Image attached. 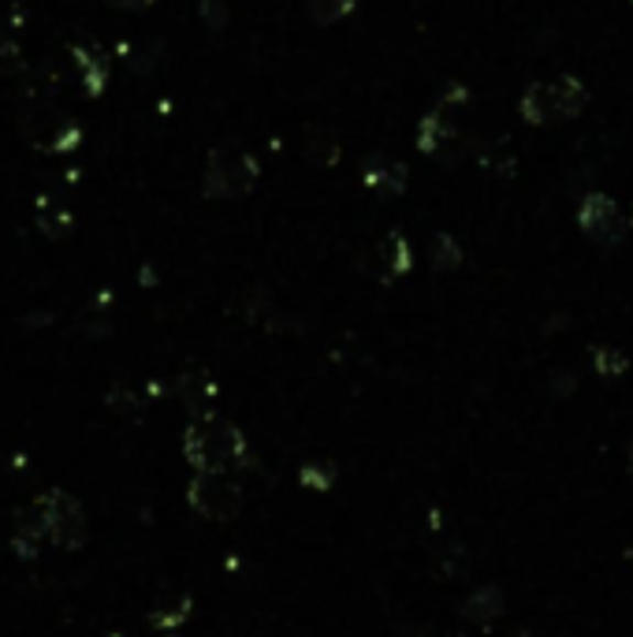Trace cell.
<instances>
[{
	"label": "cell",
	"mask_w": 633,
	"mask_h": 637,
	"mask_svg": "<svg viewBox=\"0 0 633 637\" xmlns=\"http://www.w3.org/2000/svg\"><path fill=\"white\" fill-rule=\"evenodd\" d=\"M459 139V131H455V123L447 120L444 112H428L422 127H417V150L428 153V156H447L451 161V145Z\"/></svg>",
	"instance_id": "ba28073f"
},
{
	"label": "cell",
	"mask_w": 633,
	"mask_h": 637,
	"mask_svg": "<svg viewBox=\"0 0 633 637\" xmlns=\"http://www.w3.org/2000/svg\"><path fill=\"white\" fill-rule=\"evenodd\" d=\"M519 112L525 123L541 127V123H555V105H552V86L544 83H533L525 86L522 101H519Z\"/></svg>",
	"instance_id": "7c38bea8"
},
{
	"label": "cell",
	"mask_w": 633,
	"mask_h": 637,
	"mask_svg": "<svg viewBox=\"0 0 633 637\" xmlns=\"http://www.w3.org/2000/svg\"><path fill=\"white\" fill-rule=\"evenodd\" d=\"M19 127H23V139L42 153H72L75 145L83 142V127L75 120H67L61 109L53 105H26L23 116H19Z\"/></svg>",
	"instance_id": "277c9868"
},
{
	"label": "cell",
	"mask_w": 633,
	"mask_h": 637,
	"mask_svg": "<svg viewBox=\"0 0 633 637\" xmlns=\"http://www.w3.org/2000/svg\"><path fill=\"white\" fill-rule=\"evenodd\" d=\"M90 537V526H86L83 504L64 488H53V493H42L31 507H23L15 518V552L34 560L42 552V544H56L64 552H75V548L86 544Z\"/></svg>",
	"instance_id": "6da1fadb"
},
{
	"label": "cell",
	"mask_w": 633,
	"mask_h": 637,
	"mask_svg": "<svg viewBox=\"0 0 633 637\" xmlns=\"http://www.w3.org/2000/svg\"><path fill=\"white\" fill-rule=\"evenodd\" d=\"M362 183L376 194H403L406 191V169L388 156H373L362 169Z\"/></svg>",
	"instance_id": "30bf717a"
},
{
	"label": "cell",
	"mask_w": 633,
	"mask_h": 637,
	"mask_svg": "<svg viewBox=\"0 0 633 637\" xmlns=\"http://www.w3.org/2000/svg\"><path fill=\"white\" fill-rule=\"evenodd\" d=\"M37 228H42L45 235H64L67 228H72V213L64 209V205H45L37 209Z\"/></svg>",
	"instance_id": "e0dca14e"
},
{
	"label": "cell",
	"mask_w": 633,
	"mask_h": 637,
	"mask_svg": "<svg viewBox=\"0 0 633 637\" xmlns=\"http://www.w3.org/2000/svg\"><path fill=\"white\" fill-rule=\"evenodd\" d=\"M399 637H440V634H433V630H403Z\"/></svg>",
	"instance_id": "603a6c76"
},
{
	"label": "cell",
	"mask_w": 633,
	"mask_h": 637,
	"mask_svg": "<svg viewBox=\"0 0 633 637\" xmlns=\"http://www.w3.org/2000/svg\"><path fill=\"white\" fill-rule=\"evenodd\" d=\"M109 4L120 12H145V8H153V0H109Z\"/></svg>",
	"instance_id": "44dd1931"
},
{
	"label": "cell",
	"mask_w": 633,
	"mask_h": 637,
	"mask_svg": "<svg viewBox=\"0 0 633 637\" xmlns=\"http://www.w3.org/2000/svg\"><path fill=\"white\" fill-rule=\"evenodd\" d=\"M261 175V164L253 161V153L242 150L239 142H220L209 150L206 175H201V194L217 202H239L253 191Z\"/></svg>",
	"instance_id": "3957f363"
},
{
	"label": "cell",
	"mask_w": 633,
	"mask_h": 637,
	"mask_svg": "<svg viewBox=\"0 0 633 637\" xmlns=\"http://www.w3.org/2000/svg\"><path fill=\"white\" fill-rule=\"evenodd\" d=\"M187 499L209 522H231L242 511V488L231 474H194L187 485Z\"/></svg>",
	"instance_id": "5b68a950"
},
{
	"label": "cell",
	"mask_w": 633,
	"mask_h": 637,
	"mask_svg": "<svg viewBox=\"0 0 633 637\" xmlns=\"http://www.w3.org/2000/svg\"><path fill=\"white\" fill-rule=\"evenodd\" d=\"M552 105H555V120H578L589 105V90L581 86V78L559 75L552 83Z\"/></svg>",
	"instance_id": "9c48e42d"
},
{
	"label": "cell",
	"mask_w": 633,
	"mask_h": 637,
	"mask_svg": "<svg viewBox=\"0 0 633 637\" xmlns=\"http://www.w3.org/2000/svg\"><path fill=\"white\" fill-rule=\"evenodd\" d=\"M201 23L209 31H223L228 26V4L223 0H201Z\"/></svg>",
	"instance_id": "ffe728a7"
},
{
	"label": "cell",
	"mask_w": 633,
	"mask_h": 637,
	"mask_svg": "<svg viewBox=\"0 0 633 637\" xmlns=\"http://www.w3.org/2000/svg\"><path fill=\"white\" fill-rule=\"evenodd\" d=\"M592 358H597L600 374H608V377H619V374H626V369H630V358L622 355V350H611V347L592 350Z\"/></svg>",
	"instance_id": "d6986e66"
},
{
	"label": "cell",
	"mask_w": 633,
	"mask_h": 637,
	"mask_svg": "<svg viewBox=\"0 0 633 637\" xmlns=\"http://www.w3.org/2000/svg\"><path fill=\"white\" fill-rule=\"evenodd\" d=\"M183 455L194 474H231L247 463V440L228 418L198 414L183 433Z\"/></svg>",
	"instance_id": "7a4b0ae2"
},
{
	"label": "cell",
	"mask_w": 633,
	"mask_h": 637,
	"mask_svg": "<svg viewBox=\"0 0 633 637\" xmlns=\"http://www.w3.org/2000/svg\"><path fill=\"white\" fill-rule=\"evenodd\" d=\"M358 0H306V12L317 26H332L354 12Z\"/></svg>",
	"instance_id": "9a60e30c"
},
{
	"label": "cell",
	"mask_w": 633,
	"mask_h": 637,
	"mask_svg": "<svg viewBox=\"0 0 633 637\" xmlns=\"http://www.w3.org/2000/svg\"><path fill=\"white\" fill-rule=\"evenodd\" d=\"M466 86H447V94H444V101H466Z\"/></svg>",
	"instance_id": "7402d4cb"
},
{
	"label": "cell",
	"mask_w": 633,
	"mask_h": 637,
	"mask_svg": "<svg viewBox=\"0 0 633 637\" xmlns=\"http://www.w3.org/2000/svg\"><path fill=\"white\" fill-rule=\"evenodd\" d=\"M503 612H506V596H503L500 585H481V590H473L459 607L462 619L473 623V626H489V623L500 619Z\"/></svg>",
	"instance_id": "52a82bcc"
},
{
	"label": "cell",
	"mask_w": 633,
	"mask_h": 637,
	"mask_svg": "<svg viewBox=\"0 0 633 637\" xmlns=\"http://www.w3.org/2000/svg\"><path fill=\"white\" fill-rule=\"evenodd\" d=\"M23 48H19V42H12V37H4L0 42V78H12L23 72Z\"/></svg>",
	"instance_id": "ac0fdd59"
},
{
	"label": "cell",
	"mask_w": 633,
	"mask_h": 637,
	"mask_svg": "<svg viewBox=\"0 0 633 637\" xmlns=\"http://www.w3.org/2000/svg\"><path fill=\"white\" fill-rule=\"evenodd\" d=\"M428 261H433L436 272H455L462 264V247L451 239V235H433V247H428Z\"/></svg>",
	"instance_id": "5bb4252c"
},
{
	"label": "cell",
	"mask_w": 633,
	"mask_h": 637,
	"mask_svg": "<svg viewBox=\"0 0 633 637\" xmlns=\"http://www.w3.org/2000/svg\"><path fill=\"white\" fill-rule=\"evenodd\" d=\"M384 264L392 269V277H406V272H411L414 250H411V242H406L399 231L388 235V242H384Z\"/></svg>",
	"instance_id": "2e32d148"
},
{
	"label": "cell",
	"mask_w": 633,
	"mask_h": 637,
	"mask_svg": "<svg viewBox=\"0 0 633 637\" xmlns=\"http://www.w3.org/2000/svg\"><path fill=\"white\" fill-rule=\"evenodd\" d=\"M306 156L314 164H320V169H332V164L339 161V142L332 131H320V127H314V131L306 134Z\"/></svg>",
	"instance_id": "4fadbf2b"
},
{
	"label": "cell",
	"mask_w": 633,
	"mask_h": 637,
	"mask_svg": "<svg viewBox=\"0 0 633 637\" xmlns=\"http://www.w3.org/2000/svg\"><path fill=\"white\" fill-rule=\"evenodd\" d=\"M630 220H633V213H630Z\"/></svg>",
	"instance_id": "cb8c5ba5"
},
{
	"label": "cell",
	"mask_w": 633,
	"mask_h": 637,
	"mask_svg": "<svg viewBox=\"0 0 633 637\" xmlns=\"http://www.w3.org/2000/svg\"><path fill=\"white\" fill-rule=\"evenodd\" d=\"M72 56H75V67L83 72L86 97H101L105 86H109V61H105L97 48H86V45H75Z\"/></svg>",
	"instance_id": "8fae6325"
},
{
	"label": "cell",
	"mask_w": 633,
	"mask_h": 637,
	"mask_svg": "<svg viewBox=\"0 0 633 637\" xmlns=\"http://www.w3.org/2000/svg\"><path fill=\"white\" fill-rule=\"evenodd\" d=\"M578 228L586 231L589 239L603 242V247H619V242L630 235V220L622 217V209L615 205V198H608V194L592 191V194H586V198H581Z\"/></svg>",
	"instance_id": "8992f818"
}]
</instances>
